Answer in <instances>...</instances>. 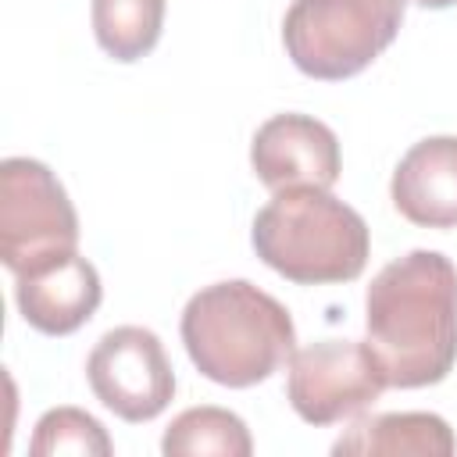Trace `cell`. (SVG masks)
Here are the masks:
<instances>
[{
	"label": "cell",
	"instance_id": "1",
	"mask_svg": "<svg viewBox=\"0 0 457 457\" xmlns=\"http://www.w3.org/2000/svg\"><path fill=\"white\" fill-rule=\"evenodd\" d=\"M368 346L396 389L436 386L457 364V268L439 250L389 261L364 296Z\"/></svg>",
	"mask_w": 457,
	"mask_h": 457
},
{
	"label": "cell",
	"instance_id": "2",
	"mask_svg": "<svg viewBox=\"0 0 457 457\" xmlns=\"http://www.w3.org/2000/svg\"><path fill=\"white\" fill-rule=\"evenodd\" d=\"M179 332L196 371L228 389L264 382L296 350L289 311L246 278H225L193 293Z\"/></svg>",
	"mask_w": 457,
	"mask_h": 457
},
{
	"label": "cell",
	"instance_id": "3",
	"mask_svg": "<svg viewBox=\"0 0 457 457\" xmlns=\"http://www.w3.org/2000/svg\"><path fill=\"white\" fill-rule=\"evenodd\" d=\"M257 257L296 286L353 282L371 250L364 218L328 189H278L253 218Z\"/></svg>",
	"mask_w": 457,
	"mask_h": 457
},
{
	"label": "cell",
	"instance_id": "4",
	"mask_svg": "<svg viewBox=\"0 0 457 457\" xmlns=\"http://www.w3.org/2000/svg\"><path fill=\"white\" fill-rule=\"evenodd\" d=\"M407 0H293L282 18L289 61L321 82L364 71L400 32Z\"/></svg>",
	"mask_w": 457,
	"mask_h": 457
},
{
	"label": "cell",
	"instance_id": "5",
	"mask_svg": "<svg viewBox=\"0 0 457 457\" xmlns=\"http://www.w3.org/2000/svg\"><path fill=\"white\" fill-rule=\"evenodd\" d=\"M79 250V214L57 175L32 157L0 164V257L21 275L50 257Z\"/></svg>",
	"mask_w": 457,
	"mask_h": 457
},
{
	"label": "cell",
	"instance_id": "6",
	"mask_svg": "<svg viewBox=\"0 0 457 457\" xmlns=\"http://www.w3.org/2000/svg\"><path fill=\"white\" fill-rule=\"evenodd\" d=\"M386 386L378 357L357 339H318L289 357L286 396L307 425L357 418L382 396Z\"/></svg>",
	"mask_w": 457,
	"mask_h": 457
},
{
	"label": "cell",
	"instance_id": "7",
	"mask_svg": "<svg viewBox=\"0 0 457 457\" xmlns=\"http://www.w3.org/2000/svg\"><path fill=\"white\" fill-rule=\"evenodd\" d=\"M86 378L96 400L125 421H150L175 396L171 361L157 332L143 325L104 332L86 357Z\"/></svg>",
	"mask_w": 457,
	"mask_h": 457
},
{
	"label": "cell",
	"instance_id": "8",
	"mask_svg": "<svg viewBox=\"0 0 457 457\" xmlns=\"http://www.w3.org/2000/svg\"><path fill=\"white\" fill-rule=\"evenodd\" d=\"M253 175L271 189H332L339 179V139L311 114H275L250 139Z\"/></svg>",
	"mask_w": 457,
	"mask_h": 457
},
{
	"label": "cell",
	"instance_id": "9",
	"mask_svg": "<svg viewBox=\"0 0 457 457\" xmlns=\"http://www.w3.org/2000/svg\"><path fill=\"white\" fill-rule=\"evenodd\" d=\"M14 278V300L21 318L43 336H68L82 328L96 314L104 296L96 268L79 250L50 257Z\"/></svg>",
	"mask_w": 457,
	"mask_h": 457
},
{
	"label": "cell",
	"instance_id": "10",
	"mask_svg": "<svg viewBox=\"0 0 457 457\" xmlns=\"http://www.w3.org/2000/svg\"><path fill=\"white\" fill-rule=\"evenodd\" d=\"M393 207L421 228H457V136L414 143L389 182Z\"/></svg>",
	"mask_w": 457,
	"mask_h": 457
},
{
	"label": "cell",
	"instance_id": "11",
	"mask_svg": "<svg viewBox=\"0 0 457 457\" xmlns=\"http://www.w3.org/2000/svg\"><path fill=\"white\" fill-rule=\"evenodd\" d=\"M336 457H450L453 432L439 414L428 411H396L357 418L336 443Z\"/></svg>",
	"mask_w": 457,
	"mask_h": 457
},
{
	"label": "cell",
	"instance_id": "12",
	"mask_svg": "<svg viewBox=\"0 0 457 457\" xmlns=\"http://www.w3.org/2000/svg\"><path fill=\"white\" fill-rule=\"evenodd\" d=\"M164 29V0H93V36L114 61L146 57Z\"/></svg>",
	"mask_w": 457,
	"mask_h": 457
},
{
	"label": "cell",
	"instance_id": "13",
	"mask_svg": "<svg viewBox=\"0 0 457 457\" xmlns=\"http://www.w3.org/2000/svg\"><path fill=\"white\" fill-rule=\"evenodd\" d=\"M161 450L168 457H196V453L250 457L253 439L239 414H232L225 407H189L168 425Z\"/></svg>",
	"mask_w": 457,
	"mask_h": 457
},
{
	"label": "cell",
	"instance_id": "14",
	"mask_svg": "<svg viewBox=\"0 0 457 457\" xmlns=\"http://www.w3.org/2000/svg\"><path fill=\"white\" fill-rule=\"evenodd\" d=\"M114 446L104 432V425L79 411V407H54L46 411L39 421H36V432H32V443H29V453L32 457H57V453H96V457H107Z\"/></svg>",
	"mask_w": 457,
	"mask_h": 457
},
{
	"label": "cell",
	"instance_id": "15",
	"mask_svg": "<svg viewBox=\"0 0 457 457\" xmlns=\"http://www.w3.org/2000/svg\"><path fill=\"white\" fill-rule=\"evenodd\" d=\"M418 7H428V11H446V7H453L457 0H414Z\"/></svg>",
	"mask_w": 457,
	"mask_h": 457
}]
</instances>
